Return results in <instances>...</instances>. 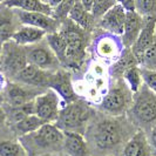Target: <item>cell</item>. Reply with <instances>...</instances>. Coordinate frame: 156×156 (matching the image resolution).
<instances>
[{"instance_id":"1","label":"cell","mask_w":156,"mask_h":156,"mask_svg":"<svg viewBox=\"0 0 156 156\" xmlns=\"http://www.w3.org/2000/svg\"><path fill=\"white\" fill-rule=\"evenodd\" d=\"M58 31L62 35L66 45L65 56L61 63L69 68H78L86 54V30L81 28L67 18L60 23Z\"/></svg>"},{"instance_id":"2","label":"cell","mask_w":156,"mask_h":156,"mask_svg":"<svg viewBox=\"0 0 156 156\" xmlns=\"http://www.w3.org/2000/svg\"><path fill=\"white\" fill-rule=\"evenodd\" d=\"M130 115L140 127H151L156 123V94L144 83L140 90L133 95ZM150 128V129H151Z\"/></svg>"},{"instance_id":"3","label":"cell","mask_w":156,"mask_h":156,"mask_svg":"<svg viewBox=\"0 0 156 156\" xmlns=\"http://www.w3.org/2000/svg\"><path fill=\"white\" fill-rule=\"evenodd\" d=\"M90 117V112L83 102L74 101L67 103L59 112L55 125L62 132L82 134Z\"/></svg>"},{"instance_id":"4","label":"cell","mask_w":156,"mask_h":156,"mask_svg":"<svg viewBox=\"0 0 156 156\" xmlns=\"http://www.w3.org/2000/svg\"><path fill=\"white\" fill-rule=\"evenodd\" d=\"M133 95L125 81H117L103 98L100 107L105 113L112 116H120L130 108Z\"/></svg>"},{"instance_id":"5","label":"cell","mask_w":156,"mask_h":156,"mask_svg":"<svg viewBox=\"0 0 156 156\" xmlns=\"http://www.w3.org/2000/svg\"><path fill=\"white\" fill-rule=\"evenodd\" d=\"M123 129L115 120H103L98 123L93 133V140L96 148L101 150H108L122 141Z\"/></svg>"},{"instance_id":"6","label":"cell","mask_w":156,"mask_h":156,"mask_svg":"<svg viewBox=\"0 0 156 156\" xmlns=\"http://www.w3.org/2000/svg\"><path fill=\"white\" fill-rule=\"evenodd\" d=\"M27 61L31 65L39 67L40 69L46 72H55L59 67V60L51 49V47L47 45H42L41 41L38 44H34L26 48Z\"/></svg>"},{"instance_id":"7","label":"cell","mask_w":156,"mask_h":156,"mask_svg":"<svg viewBox=\"0 0 156 156\" xmlns=\"http://www.w3.org/2000/svg\"><path fill=\"white\" fill-rule=\"evenodd\" d=\"M0 60H2L4 69L13 76H16L28 63L27 55H26V48L16 44L14 41L12 42L6 41V45L2 48Z\"/></svg>"},{"instance_id":"8","label":"cell","mask_w":156,"mask_h":156,"mask_svg":"<svg viewBox=\"0 0 156 156\" xmlns=\"http://www.w3.org/2000/svg\"><path fill=\"white\" fill-rule=\"evenodd\" d=\"M35 115L45 122H55L59 115V95L54 90H47L34 99Z\"/></svg>"},{"instance_id":"9","label":"cell","mask_w":156,"mask_h":156,"mask_svg":"<svg viewBox=\"0 0 156 156\" xmlns=\"http://www.w3.org/2000/svg\"><path fill=\"white\" fill-rule=\"evenodd\" d=\"M16 16L23 25L44 30L46 33H53L58 31L60 26V23L52 16H47L40 12H26L21 9H16Z\"/></svg>"},{"instance_id":"10","label":"cell","mask_w":156,"mask_h":156,"mask_svg":"<svg viewBox=\"0 0 156 156\" xmlns=\"http://www.w3.org/2000/svg\"><path fill=\"white\" fill-rule=\"evenodd\" d=\"M156 37V16H149L144 18L143 27L141 30L137 39L133 46L130 47V51L137 62L140 65L141 59L144 54L146 49L150 46V44L154 41Z\"/></svg>"},{"instance_id":"11","label":"cell","mask_w":156,"mask_h":156,"mask_svg":"<svg viewBox=\"0 0 156 156\" xmlns=\"http://www.w3.org/2000/svg\"><path fill=\"white\" fill-rule=\"evenodd\" d=\"M48 87L53 89L60 98H62L66 105L76 101V95L74 93L70 81V74L68 72L55 70L54 73H52L48 81Z\"/></svg>"},{"instance_id":"12","label":"cell","mask_w":156,"mask_h":156,"mask_svg":"<svg viewBox=\"0 0 156 156\" xmlns=\"http://www.w3.org/2000/svg\"><path fill=\"white\" fill-rule=\"evenodd\" d=\"M126 16L127 11L121 5L116 4L100 18V26L105 31L109 32L114 35H122Z\"/></svg>"},{"instance_id":"13","label":"cell","mask_w":156,"mask_h":156,"mask_svg":"<svg viewBox=\"0 0 156 156\" xmlns=\"http://www.w3.org/2000/svg\"><path fill=\"white\" fill-rule=\"evenodd\" d=\"M34 140L40 147L48 148V147H55L63 143L65 134L61 129H59L55 123L47 122L40 127L37 132H34Z\"/></svg>"},{"instance_id":"14","label":"cell","mask_w":156,"mask_h":156,"mask_svg":"<svg viewBox=\"0 0 156 156\" xmlns=\"http://www.w3.org/2000/svg\"><path fill=\"white\" fill-rule=\"evenodd\" d=\"M143 23H144V18L141 16L136 11L127 12L123 33L121 35L122 44L125 45L126 48H130L135 44V41L143 27Z\"/></svg>"},{"instance_id":"15","label":"cell","mask_w":156,"mask_h":156,"mask_svg":"<svg viewBox=\"0 0 156 156\" xmlns=\"http://www.w3.org/2000/svg\"><path fill=\"white\" fill-rule=\"evenodd\" d=\"M49 72H46L44 69H40L39 67L27 63V66L23 68L14 79L20 81L21 83L28 85V86H48V81H49Z\"/></svg>"},{"instance_id":"16","label":"cell","mask_w":156,"mask_h":156,"mask_svg":"<svg viewBox=\"0 0 156 156\" xmlns=\"http://www.w3.org/2000/svg\"><path fill=\"white\" fill-rule=\"evenodd\" d=\"M46 34L47 33L44 30H40V28L33 27V26L23 25L19 30H16L14 32L11 40L14 41L18 45H20V46L27 47L42 41L45 39Z\"/></svg>"},{"instance_id":"17","label":"cell","mask_w":156,"mask_h":156,"mask_svg":"<svg viewBox=\"0 0 156 156\" xmlns=\"http://www.w3.org/2000/svg\"><path fill=\"white\" fill-rule=\"evenodd\" d=\"M123 156H151L148 137L143 130H139L127 142L123 148Z\"/></svg>"},{"instance_id":"18","label":"cell","mask_w":156,"mask_h":156,"mask_svg":"<svg viewBox=\"0 0 156 156\" xmlns=\"http://www.w3.org/2000/svg\"><path fill=\"white\" fill-rule=\"evenodd\" d=\"M63 147L69 156H90L89 149L82 134L63 132Z\"/></svg>"},{"instance_id":"19","label":"cell","mask_w":156,"mask_h":156,"mask_svg":"<svg viewBox=\"0 0 156 156\" xmlns=\"http://www.w3.org/2000/svg\"><path fill=\"white\" fill-rule=\"evenodd\" d=\"M6 8H16L26 12H40L47 16H52V7L42 0H6L4 4Z\"/></svg>"},{"instance_id":"20","label":"cell","mask_w":156,"mask_h":156,"mask_svg":"<svg viewBox=\"0 0 156 156\" xmlns=\"http://www.w3.org/2000/svg\"><path fill=\"white\" fill-rule=\"evenodd\" d=\"M7 96L11 105L13 107H18L25 105L26 102H30L34 100L38 95L33 94L30 89H26L25 87L16 85V83H11L7 89Z\"/></svg>"},{"instance_id":"21","label":"cell","mask_w":156,"mask_h":156,"mask_svg":"<svg viewBox=\"0 0 156 156\" xmlns=\"http://www.w3.org/2000/svg\"><path fill=\"white\" fill-rule=\"evenodd\" d=\"M68 19H70L72 21H74L76 25H79L83 30H88L89 26L94 21V18L92 16V13L85 8V6L81 4L80 0L75 1L74 6L72 7L69 14H68Z\"/></svg>"},{"instance_id":"22","label":"cell","mask_w":156,"mask_h":156,"mask_svg":"<svg viewBox=\"0 0 156 156\" xmlns=\"http://www.w3.org/2000/svg\"><path fill=\"white\" fill-rule=\"evenodd\" d=\"M44 123H47V122H45L39 116H37L35 114H33V115H28V116L16 121V129L18 130L19 134L27 135V134H32L34 132H37Z\"/></svg>"},{"instance_id":"23","label":"cell","mask_w":156,"mask_h":156,"mask_svg":"<svg viewBox=\"0 0 156 156\" xmlns=\"http://www.w3.org/2000/svg\"><path fill=\"white\" fill-rule=\"evenodd\" d=\"M122 76H123V80L127 83V86L129 87V89L132 90L133 94L137 93L140 90V88L142 87V85H143L141 68L139 66H134V67H130L127 70H125Z\"/></svg>"},{"instance_id":"24","label":"cell","mask_w":156,"mask_h":156,"mask_svg":"<svg viewBox=\"0 0 156 156\" xmlns=\"http://www.w3.org/2000/svg\"><path fill=\"white\" fill-rule=\"evenodd\" d=\"M16 31L11 16H0V42L9 41Z\"/></svg>"},{"instance_id":"25","label":"cell","mask_w":156,"mask_h":156,"mask_svg":"<svg viewBox=\"0 0 156 156\" xmlns=\"http://www.w3.org/2000/svg\"><path fill=\"white\" fill-rule=\"evenodd\" d=\"M140 66L147 69L156 70V37L150 46L146 49L144 54L141 59Z\"/></svg>"},{"instance_id":"26","label":"cell","mask_w":156,"mask_h":156,"mask_svg":"<svg viewBox=\"0 0 156 156\" xmlns=\"http://www.w3.org/2000/svg\"><path fill=\"white\" fill-rule=\"evenodd\" d=\"M115 5H116L115 0H93L90 13L94 19H100L105 13H107Z\"/></svg>"},{"instance_id":"27","label":"cell","mask_w":156,"mask_h":156,"mask_svg":"<svg viewBox=\"0 0 156 156\" xmlns=\"http://www.w3.org/2000/svg\"><path fill=\"white\" fill-rule=\"evenodd\" d=\"M135 11L143 18L156 16V0H136Z\"/></svg>"},{"instance_id":"28","label":"cell","mask_w":156,"mask_h":156,"mask_svg":"<svg viewBox=\"0 0 156 156\" xmlns=\"http://www.w3.org/2000/svg\"><path fill=\"white\" fill-rule=\"evenodd\" d=\"M76 0H62L58 6L55 8H53V13H52V16L56 19L59 23H61L62 20L67 19L68 18V14H69L70 9L74 6Z\"/></svg>"},{"instance_id":"29","label":"cell","mask_w":156,"mask_h":156,"mask_svg":"<svg viewBox=\"0 0 156 156\" xmlns=\"http://www.w3.org/2000/svg\"><path fill=\"white\" fill-rule=\"evenodd\" d=\"M21 148L20 146L12 141L0 142V156H19Z\"/></svg>"},{"instance_id":"30","label":"cell","mask_w":156,"mask_h":156,"mask_svg":"<svg viewBox=\"0 0 156 156\" xmlns=\"http://www.w3.org/2000/svg\"><path fill=\"white\" fill-rule=\"evenodd\" d=\"M141 74L143 79V83L148 87L149 89L156 94V70L147 69V68H141Z\"/></svg>"},{"instance_id":"31","label":"cell","mask_w":156,"mask_h":156,"mask_svg":"<svg viewBox=\"0 0 156 156\" xmlns=\"http://www.w3.org/2000/svg\"><path fill=\"white\" fill-rule=\"evenodd\" d=\"M115 51V46H114V44H113V41L110 39H103L100 42V45H99V52L101 53L102 55H110L113 52Z\"/></svg>"},{"instance_id":"32","label":"cell","mask_w":156,"mask_h":156,"mask_svg":"<svg viewBox=\"0 0 156 156\" xmlns=\"http://www.w3.org/2000/svg\"><path fill=\"white\" fill-rule=\"evenodd\" d=\"M148 140L149 144H150V149H151V156H156V123L150 129Z\"/></svg>"},{"instance_id":"33","label":"cell","mask_w":156,"mask_h":156,"mask_svg":"<svg viewBox=\"0 0 156 156\" xmlns=\"http://www.w3.org/2000/svg\"><path fill=\"white\" fill-rule=\"evenodd\" d=\"M116 4L121 5L125 8L127 12H132L135 11V6H136V0H115Z\"/></svg>"},{"instance_id":"34","label":"cell","mask_w":156,"mask_h":156,"mask_svg":"<svg viewBox=\"0 0 156 156\" xmlns=\"http://www.w3.org/2000/svg\"><path fill=\"white\" fill-rule=\"evenodd\" d=\"M81 4L85 6L86 9H88L90 12V8H92V5H93V0H80Z\"/></svg>"},{"instance_id":"35","label":"cell","mask_w":156,"mask_h":156,"mask_svg":"<svg viewBox=\"0 0 156 156\" xmlns=\"http://www.w3.org/2000/svg\"><path fill=\"white\" fill-rule=\"evenodd\" d=\"M61 1H62V0H46V2L51 6V7H52V9L56 7Z\"/></svg>"},{"instance_id":"36","label":"cell","mask_w":156,"mask_h":156,"mask_svg":"<svg viewBox=\"0 0 156 156\" xmlns=\"http://www.w3.org/2000/svg\"><path fill=\"white\" fill-rule=\"evenodd\" d=\"M5 117H6V115H5L4 110L0 108V127L2 126V123H4V121H5Z\"/></svg>"},{"instance_id":"37","label":"cell","mask_w":156,"mask_h":156,"mask_svg":"<svg viewBox=\"0 0 156 156\" xmlns=\"http://www.w3.org/2000/svg\"><path fill=\"white\" fill-rule=\"evenodd\" d=\"M1 53H2V46H1V42H0V58H1Z\"/></svg>"},{"instance_id":"38","label":"cell","mask_w":156,"mask_h":156,"mask_svg":"<svg viewBox=\"0 0 156 156\" xmlns=\"http://www.w3.org/2000/svg\"><path fill=\"white\" fill-rule=\"evenodd\" d=\"M5 1H6V0H0V4H4Z\"/></svg>"},{"instance_id":"39","label":"cell","mask_w":156,"mask_h":156,"mask_svg":"<svg viewBox=\"0 0 156 156\" xmlns=\"http://www.w3.org/2000/svg\"><path fill=\"white\" fill-rule=\"evenodd\" d=\"M42 1H45V2H46V0H42Z\"/></svg>"}]
</instances>
